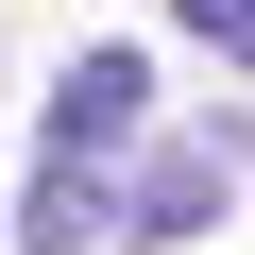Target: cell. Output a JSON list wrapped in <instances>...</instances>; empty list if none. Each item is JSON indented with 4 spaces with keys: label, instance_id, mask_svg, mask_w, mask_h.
<instances>
[{
    "label": "cell",
    "instance_id": "obj_4",
    "mask_svg": "<svg viewBox=\"0 0 255 255\" xmlns=\"http://www.w3.org/2000/svg\"><path fill=\"white\" fill-rule=\"evenodd\" d=\"M187 34H204L221 68H255V0H187Z\"/></svg>",
    "mask_w": 255,
    "mask_h": 255
},
{
    "label": "cell",
    "instance_id": "obj_3",
    "mask_svg": "<svg viewBox=\"0 0 255 255\" xmlns=\"http://www.w3.org/2000/svg\"><path fill=\"white\" fill-rule=\"evenodd\" d=\"M221 204H238V187H221V153H153V170H136V204H119V221H136V238H204Z\"/></svg>",
    "mask_w": 255,
    "mask_h": 255
},
{
    "label": "cell",
    "instance_id": "obj_2",
    "mask_svg": "<svg viewBox=\"0 0 255 255\" xmlns=\"http://www.w3.org/2000/svg\"><path fill=\"white\" fill-rule=\"evenodd\" d=\"M17 238H34V255H85V238H119V204H102V153H34V187H17Z\"/></svg>",
    "mask_w": 255,
    "mask_h": 255
},
{
    "label": "cell",
    "instance_id": "obj_1",
    "mask_svg": "<svg viewBox=\"0 0 255 255\" xmlns=\"http://www.w3.org/2000/svg\"><path fill=\"white\" fill-rule=\"evenodd\" d=\"M136 119H153V51H68L34 153H136Z\"/></svg>",
    "mask_w": 255,
    "mask_h": 255
}]
</instances>
